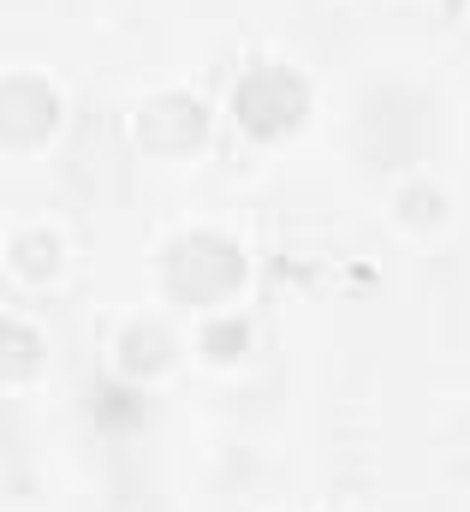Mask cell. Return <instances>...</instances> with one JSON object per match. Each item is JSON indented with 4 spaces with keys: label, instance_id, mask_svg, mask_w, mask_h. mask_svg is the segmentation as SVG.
<instances>
[{
    "label": "cell",
    "instance_id": "cell-1",
    "mask_svg": "<svg viewBox=\"0 0 470 512\" xmlns=\"http://www.w3.org/2000/svg\"><path fill=\"white\" fill-rule=\"evenodd\" d=\"M244 280V256L221 233H191L167 251V286L191 304H215Z\"/></svg>",
    "mask_w": 470,
    "mask_h": 512
},
{
    "label": "cell",
    "instance_id": "cell-2",
    "mask_svg": "<svg viewBox=\"0 0 470 512\" xmlns=\"http://www.w3.org/2000/svg\"><path fill=\"white\" fill-rule=\"evenodd\" d=\"M304 102H310V90H304V78L286 72V66H256V72L238 78V90H233V114L250 131H262V137L286 131L304 114Z\"/></svg>",
    "mask_w": 470,
    "mask_h": 512
},
{
    "label": "cell",
    "instance_id": "cell-3",
    "mask_svg": "<svg viewBox=\"0 0 470 512\" xmlns=\"http://www.w3.org/2000/svg\"><path fill=\"white\" fill-rule=\"evenodd\" d=\"M203 131H209V108L197 96H155L137 114V137L161 155H185L191 143H203Z\"/></svg>",
    "mask_w": 470,
    "mask_h": 512
},
{
    "label": "cell",
    "instance_id": "cell-4",
    "mask_svg": "<svg viewBox=\"0 0 470 512\" xmlns=\"http://www.w3.org/2000/svg\"><path fill=\"white\" fill-rule=\"evenodd\" d=\"M54 120H60V102H54L48 84H36V78H0V137L36 143V137L54 131Z\"/></svg>",
    "mask_w": 470,
    "mask_h": 512
},
{
    "label": "cell",
    "instance_id": "cell-5",
    "mask_svg": "<svg viewBox=\"0 0 470 512\" xmlns=\"http://www.w3.org/2000/svg\"><path fill=\"white\" fill-rule=\"evenodd\" d=\"M167 352H173V340H167V328H155V322H137V328H125V340H119V364H125V376H149V370H161Z\"/></svg>",
    "mask_w": 470,
    "mask_h": 512
},
{
    "label": "cell",
    "instance_id": "cell-6",
    "mask_svg": "<svg viewBox=\"0 0 470 512\" xmlns=\"http://www.w3.org/2000/svg\"><path fill=\"white\" fill-rule=\"evenodd\" d=\"M42 364V340L24 322H0V370L6 376H30Z\"/></svg>",
    "mask_w": 470,
    "mask_h": 512
},
{
    "label": "cell",
    "instance_id": "cell-7",
    "mask_svg": "<svg viewBox=\"0 0 470 512\" xmlns=\"http://www.w3.org/2000/svg\"><path fill=\"white\" fill-rule=\"evenodd\" d=\"M12 256H18V268H24V274H36V280H42V274H54V262H60V245H54L48 233H24V239L12 245Z\"/></svg>",
    "mask_w": 470,
    "mask_h": 512
},
{
    "label": "cell",
    "instance_id": "cell-8",
    "mask_svg": "<svg viewBox=\"0 0 470 512\" xmlns=\"http://www.w3.org/2000/svg\"><path fill=\"white\" fill-rule=\"evenodd\" d=\"M96 405L90 411H102V423H143V399H131V405H119L125 393L119 387H102V393H90Z\"/></svg>",
    "mask_w": 470,
    "mask_h": 512
},
{
    "label": "cell",
    "instance_id": "cell-9",
    "mask_svg": "<svg viewBox=\"0 0 470 512\" xmlns=\"http://www.w3.org/2000/svg\"><path fill=\"white\" fill-rule=\"evenodd\" d=\"M203 346H209L215 358H238V352H244V322H238V316H227V322H215V328L203 334Z\"/></svg>",
    "mask_w": 470,
    "mask_h": 512
},
{
    "label": "cell",
    "instance_id": "cell-10",
    "mask_svg": "<svg viewBox=\"0 0 470 512\" xmlns=\"http://www.w3.org/2000/svg\"><path fill=\"white\" fill-rule=\"evenodd\" d=\"M405 209H411V221H435L441 215V191H405Z\"/></svg>",
    "mask_w": 470,
    "mask_h": 512
}]
</instances>
